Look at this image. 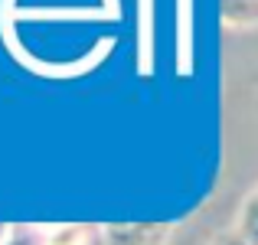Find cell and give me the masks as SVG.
Masks as SVG:
<instances>
[{
    "mask_svg": "<svg viewBox=\"0 0 258 245\" xmlns=\"http://www.w3.org/2000/svg\"><path fill=\"white\" fill-rule=\"evenodd\" d=\"M170 222H141V226H105L98 229V245H170Z\"/></svg>",
    "mask_w": 258,
    "mask_h": 245,
    "instance_id": "1",
    "label": "cell"
},
{
    "mask_svg": "<svg viewBox=\"0 0 258 245\" xmlns=\"http://www.w3.org/2000/svg\"><path fill=\"white\" fill-rule=\"evenodd\" d=\"M235 232H239L248 245H258V187L245 196V203H242V213H239V226H235Z\"/></svg>",
    "mask_w": 258,
    "mask_h": 245,
    "instance_id": "3",
    "label": "cell"
},
{
    "mask_svg": "<svg viewBox=\"0 0 258 245\" xmlns=\"http://www.w3.org/2000/svg\"><path fill=\"white\" fill-rule=\"evenodd\" d=\"M0 245H46L43 229H30V226H7L0 232Z\"/></svg>",
    "mask_w": 258,
    "mask_h": 245,
    "instance_id": "4",
    "label": "cell"
},
{
    "mask_svg": "<svg viewBox=\"0 0 258 245\" xmlns=\"http://www.w3.org/2000/svg\"><path fill=\"white\" fill-rule=\"evenodd\" d=\"M222 26L229 30H255L258 26V0H219Z\"/></svg>",
    "mask_w": 258,
    "mask_h": 245,
    "instance_id": "2",
    "label": "cell"
},
{
    "mask_svg": "<svg viewBox=\"0 0 258 245\" xmlns=\"http://www.w3.org/2000/svg\"><path fill=\"white\" fill-rule=\"evenodd\" d=\"M216 245H248L245 239H242V235L239 232H229V235H222V239L219 242H216Z\"/></svg>",
    "mask_w": 258,
    "mask_h": 245,
    "instance_id": "5",
    "label": "cell"
}]
</instances>
